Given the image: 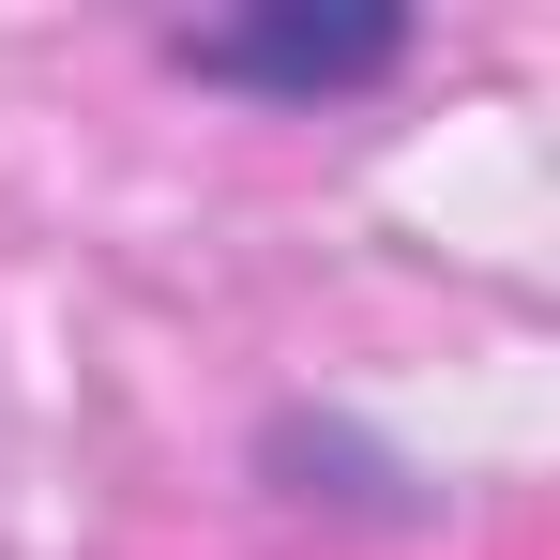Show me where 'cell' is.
Wrapping results in <instances>:
<instances>
[{
	"instance_id": "1",
	"label": "cell",
	"mask_w": 560,
	"mask_h": 560,
	"mask_svg": "<svg viewBox=\"0 0 560 560\" xmlns=\"http://www.w3.org/2000/svg\"><path fill=\"white\" fill-rule=\"evenodd\" d=\"M197 77H228V92H364V77H394L409 61V15H212V31H183Z\"/></svg>"
}]
</instances>
